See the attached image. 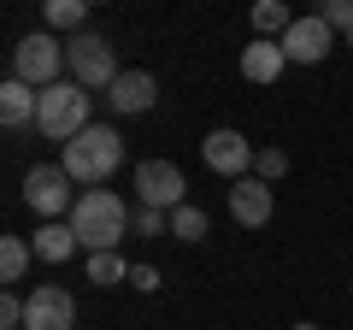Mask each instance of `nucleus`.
I'll return each mask as SVG.
<instances>
[{"mask_svg": "<svg viewBox=\"0 0 353 330\" xmlns=\"http://www.w3.org/2000/svg\"><path fill=\"white\" fill-rule=\"evenodd\" d=\"M65 224L77 230L83 254H118V242H124L130 230H136V218H130V206L118 201L112 189H83Z\"/></svg>", "mask_w": 353, "mask_h": 330, "instance_id": "f257e3e1", "label": "nucleus"}, {"mask_svg": "<svg viewBox=\"0 0 353 330\" xmlns=\"http://www.w3.org/2000/svg\"><path fill=\"white\" fill-rule=\"evenodd\" d=\"M59 165H65V177H71V183H88V189H94V183H106L118 165H124V142H118L112 124H88L77 142H65V159Z\"/></svg>", "mask_w": 353, "mask_h": 330, "instance_id": "f03ea898", "label": "nucleus"}, {"mask_svg": "<svg viewBox=\"0 0 353 330\" xmlns=\"http://www.w3.org/2000/svg\"><path fill=\"white\" fill-rule=\"evenodd\" d=\"M88 113H94V101H88V89H83V83H53V89H41L36 130H41L48 142H59V148H65V142H77L88 124H94Z\"/></svg>", "mask_w": 353, "mask_h": 330, "instance_id": "7ed1b4c3", "label": "nucleus"}, {"mask_svg": "<svg viewBox=\"0 0 353 330\" xmlns=\"http://www.w3.org/2000/svg\"><path fill=\"white\" fill-rule=\"evenodd\" d=\"M65 65H71V83H83V89H112L118 83V48L101 30H83V36L65 41Z\"/></svg>", "mask_w": 353, "mask_h": 330, "instance_id": "20e7f679", "label": "nucleus"}, {"mask_svg": "<svg viewBox=\"0 0 353 330\" xmlns=\"http://www.w3.org/2000/svg\"><path fill=\"white\" fill-rule=\"evenodd\" d=\"M59 71H71V65H65V41L53 30H36V36H24L12 48V77L30 83V89H53Z\"/></svg>", "mask_w": 353, "mask_h": 330, "instance_id": "39448f33", "label": "nucleus"}, {"mask_svg": "<svg viewBox=\"0 0 353 330\" xmlns=\"http://www.w3.org/2000/svg\"><path fill=\"white\" fill-rule=\"evenodd\" d=\"M183 165L176 159H141L136 165V206H153V213H176V206H189L183 201Z\"/></svg>", "mask_w": 353, "mask_h": 330, "instance_id": "423d86ee", "label": "nucleus"}, {"mask_svg": "<svg viewBox=\"0 0 353 330\" xmlns=\"http://www.w3.org/2000/svg\"><path fill=\"white\" fill-rule=\"evenodd\" d=\"M24 201L36 206L41 218H71V206H77V195H71V177H65V165H30L24 171Z\"/></svg>", "mask_w": 353, "mask_h": 330, "instance_id": "0eeeda50", "label": "nucleus"}, {"mask_svg": "<svg viewBox=\"0 0 353 330\" xmlns=\"http://www.w3.org/2000/svg\"><path fill=\"white\" fill-rule=\"evenodd\" d=\"M24 330H77V301L59 283H36L24 295Z\"/></svg>", "mask_w": 353, "mask_h": 330, "instance_id": "6e6552de", "label": "nucleus"}, {"mask_svg": "<svg viewBox=\"0 0 353 330\" xmlns=\"http://www.w3.org/2000/svg\"><path fill=\"white\" fill-rule=\"evenodd\" d=\"M201 159L212 165L218 177H230V183H241V177H248V171H253V159H259V153H253L248 142L236 136V130H212V136L201 142Z\"/></svg>", "mask_w": 353, "mask_h": 330, "instance_id": "1a4fd4ad", "label": "nucleus"}, {"mask_svg": "<svg viewBox=\"0 0 353 330\" xmlns=\"http://www.w3.org/2000/svg\"><path fill=\"white\" fill-rule=\"evenodd\" d=\"M330 48H336V30H330L318 12H312V18H294L289 36H283V53H289V65H318Z\"/></svg>", "mask_w": 353, "mask_h": 330, "instance_id": "9d476101", "label": "nucleus"}, {"mask_svg": "<svg viewBox=\"0 0 353 330\" xmlns=\"http://www.w3.org/2000/svg\"><path fill=\"white\" fill-rule=\"evenodd\" d=\"M271 213H277V189H271V183H259V177L230 183V218H236V224L259 230V224H271Z\"/></svg>", "mask_w": 353, "mask_h": 330, "instance_id": "9b49d317", "label": "nucleus"}, {"mask_svg": "<svg viewBox=\"0 0 353 330\" xmlns=\"http://www.w3.org/2000/svg\"><path fill=\"white\" fill-rule=\"evenodd\" d=\"M153 101H159V83H153V71H118V83L106 89V106H112L118 118H141Z\"/></svg>", "mask_w": 353, "mask_h": 330, "instance_id": "f8f14e48", "label": "nucleus"}, {"mask_svg": "<svg viewBox=\"0 0 353 330\" xmlns=\"http://www.w3.org/2000/svg\"><path fill=\"white\" fill-rule=\"evenodd\" d=\"M36 113H41V89L6 77V83H0V124H6V130H24V124H36Z\"/></svg>", "mask_w": 353, "mask_h": 330, "instance_id": "ddd939ff", "label": "nucleus"}, {"mask_svg": "<svg viewBox=\"0 0 353 330\" xmlns=\"http://www.w3.org/2000/svg\"><path fill=\"white\" fill-rule=\"evenodd\" d=\"M283 65H289V53H283V41H248V48H241V77H248V83H277L283 77Z\"/></svg>", "mask_w": 353, "mask_h": 330, "instance_id": "4468645a", "label": "nucleus"}, {"mask_svg": "<svg viewBox=\"0 0 353 330\" xmlns=\"http://www.w3.org/2000/svg\"><path fill=\"white\" fill-rule=\"evenodd\" d=\"M30 248H36L41 266H65V260H71L83 242H77V230H71V224H59V218H53V224H41L36 236H30Z\"/></svg>", "mask_w": 353, "mask_h": 330, "instance_id": "2eb2a0df", "label": "nucleus"}, {"mask_svg": "<svg viewBox=\"0 0 353 330\" xmlns=\"http://www.w3.org/2000/svg\"><path fill=\"white\" fill-rule=\"evenodd\" d=\"M289 24H294V12L283 6V0H259V6H253V30H259L265 41H283Z\"/></svg>", "mask_w": 353, "mask_h": 330, "instance_id": "dca6fc26", "label": "nucleus"}, {"mask_svg": "<svg viewBox=\"0 0 353 330\" xmlns=\"http://www.w3.org/2000/svg\"><path fill=\"white\" fill-rule=\"evenodd\" d=\"M30 260H36V248H30L24 236H6V242H0V278H6V283H24Z\"/></svg>", "mask_w": 353, "mask_h": 330, "instance_id": "f3484780", "label": "nucleus"}, {"mask_svg": "<svg viewBox=\"0 0 353 330\" xmlns=\"http://www.w3.org/2000/svg\"><path fill=\"white\" fill-rule=\"evenodd\" d=\"M41 18H48V30H77V36H83L88 0H48V6H41Z\"/></svg>", "mask_w": 353, "mask_h": 330, "instance_id": "a211bd4d", "label": "nucleus"}, {"mask_svg": "<svg viewBox=\"0 0 353 330\" xmlns=\"http://www.w3.org/2000/svg\"><path fill=\"white\" fill-rule=\"evenodd\" d=\"M206 224H212V218H206L201 206H176V213H171V236H176V242H201Z\"/></svg>", "mask_w": 353, "mask_h": 330, "instance_id": "6ab92c4d", "label": "nucleus"}, {"mask_svg": "<svg viewBox=\"0 0 353 330\" xmlns=\"http://www.w3.org/2000/svg\"><path fill=\"white\" fill-rule=\"evenodd\" d=\"M124 278H130L124 254H88V283H124Z\"/></svg>", "mask_w": 353, "mask_h": 330, "instance_id": "aec40b11", "label": "nucleus"}, {"mask_svg": "<svg viewBox=\"0 0 353 330\" xmlns=\"http://www.w3.org/2000/svg\"><path fill=\"white\" fill-rule=\"evenodd\" d=\"M253 177H259V183L289 177V153H283V148H259V159H253Z\"/></svg>", "mask_w": 353, "mask_h": 330, "instance_id": "412c9836", "label": "nucleus"}, {"mask_svg": "<svg viewBox=\"0 0 353 330\" xmlns=\"http://www.w3.org/2000/svg\"><path fill=\"white\" fill-rule=\"evenodd\" d=\"M318 18H324L330 30H341V36H347V30H353V0H324V6H318Z\"/></svg>", "mask_w": 353, "mask_h": 330, "instance_id": "4be33fe9", "label": "nucleus"}, {"mask_svg": "<svg viewBox=\"0 0 353 330\" xmlns=\"http://www.w3.org/2000/svg\"><path fill=\"white\" fill-rule=\"evenodd\" d=\"M136 236H171V213H153V206H136Z\"/></svg>", "mask_w": 353, "mask_h": 330, "instance_id": "5701e85b", "label": "nucleus"}, {"mask_svg": "<svg viewBox=\"0 0 353 330\" xmlns=\"http://www.w3.org/2000/svg\"><path fill=\"white\" fill-rule=\"evenodd\" d=\"M0 330H24V301H18L12 289L0 295Z\"/></svg>", "mask_w": 353, "mask_h": 330, "instance_id": "b1692460", "label": "nucleus"}, {"mask_svg": "<svg viewBox=\"0 0 353 330\" xmlns=\"http://www.w3.org/2000/svg\"><path fill=\"white\" fill-rule=\"evenodd\" d=\"M130 289H136V295H153V289H159V266H130Z\"/></svg>", "mask_w": 353, "mask_h": 330, "instance_id": "393cba45", "label": "nucleus"}, {"mask_svg": "<svg viewBox=\"0 0 353 330\" xmlns=\"http://www.w3.org/2000/svg\"><path fill=\"white\" fill-rule=\"evenodd\" d=\"M289 330H318V324H289Z\"/></svg>", "mask_w": 353, "mask_h": 330, "instance_id": "a878e982", "label": "nucleus"}, {"mask_svg": "<svg viewBox=\"0 0 353 330\" xmlns=\"http://www.w3.org/2000/svg\"><path fill=\"white\" fill-rule=\"evenodd\" d=\"M347 48H353V30H347Z\"/></svg>", "mask_w": 353, "mask_h": 330, "instance_id": "bb28decb", "label": "nucleus"}]
</instances>
